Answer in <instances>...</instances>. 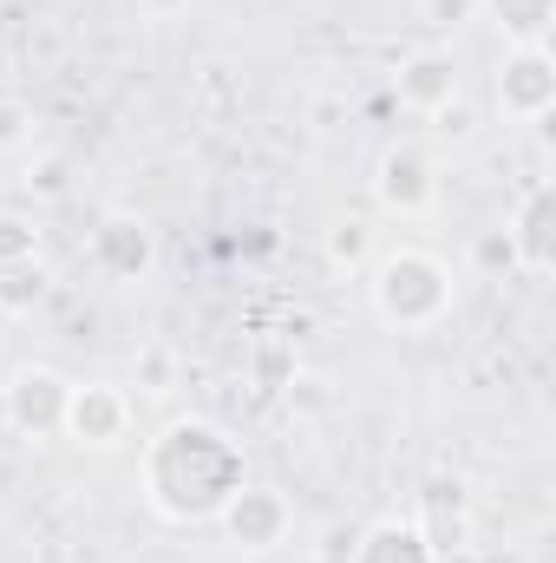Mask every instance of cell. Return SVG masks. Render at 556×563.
Returning <instances> with one entry per match:
<instances>
[{"label":"cell","instance_id":"10","mask_svg":"<svg viewBox=\"0 0 556 563\" xmlns=\"http://www.w3.org/2000/svg\"><path fill=\"white\" fill-rule=\"evenodd\" d=\"M393 92H400V106H407V112H419V119L445 112V106L458 99V59H452L445 46H419V53H407V59H400Z\"/></svg>","mask_w":556,"mask_h":563},{"label":"cell","instance_id":"26","mask_svg":"<svg viewBox=\"0 0 556 563\" xmlns=\"http://www.w3.org/2000/svg\"><path fill=\"white\" fill-rule=\"evenodd\" d=\"M504 563H524V558H504Z\"/></svg>","mask_w":556,"mask_h":563},{"label":"cell","instance_id":"6","mask_svg":"<svg viewBox=\"0 0 556 563\" xmlns=\"http://www.w3.org/2000/svg\"><path fill=\"white\" fill-rule=\"evenodd\" d=\"M92 269L105 282H144L157 269V230L144 223L138 210H105L92 223V243H86Z\"/></svg>","mask_w":556,"mask_h":563},{"label":"cell","instance_id":"15","mask_svg":"<svg viewBox=\"0 0 556 563\" xmlns=\"http://www.w3.org/2000/svg\"><path fill=\"white\" fill-rule=\"evenodd\" d=\"M321 256H327V269L354 276V269H367V263H374V230H367L360 217H341V223H327V230H321Z\"/></svg>","mask_w":556,"mask_h":563},{"label":"cell","instance_id":"17","mask_svg":"<svg viewBox=\"0 0 556 563\" xmlns=\"http://www.w3.org/2000/svg\"><path fill=\"white\" fill-rule=\"evenodd\" d=\"M471 269H478V276H511V269H518L511 236H504V230H485V236L471 243Z\"/></svg>","mask_w":556,"mask_h":563},{"label":"cell","instance_id":"21","mask_svg":"<svg viewBox=\"0 0 556 563\" xmlns=\"http://www.w3.org/2000/svg\"><path fill=\"white\" fill-rule=\"evenodd\" d=\"M170 367H177V361H170L164 347H144V361H138V387H144V394H164V387H170Z\"/></svg>","mask_w":556,"mask_h":563},{"label":"cell","instance_id":"11","mask_svg":"<svg viewBox=\"0 0 556 563\" xmlns=\"http://www.w3.org/2000/svg\"><path fill=\"white\" fill-rule=\"evenodd\" d=\"M413 525L425 531V544H432V551L465 544V531H471V492H465L458 478H425V485H419Z\"/></svg>","mask_w":556,"mask_h":563},{"label":"cell","instance_id":"5","mask_svg":"<svg viewBox=\"0 0 556 563\" xmlns=\"http://www.w3.org/2000/svg\"><path fill=\"white\" fill-rule=\"evenodd\" d=\"M66 400H73V380H66L59 367H20V374L7 380L0 413H7V426H13L26 445H40V439H59Z\"/></svg>","mask_w":556,"mask_h":563},{"label":"cell","instance_id":"4","mask_svg":"<svg viewBox=\"0 0 556 563\" xmlns=\"http://www.w3.org/2000/svg\"><path fill=\"white\" fill-rule=\"evenodd\" d=\"M491 99L511 125H544L556 106V59L551 46H504L498 59V79H491Z\"/></svg>","mask_w":556,"mask_h":563},{"label":"cell","instance_id":"23","mask_svg":"<svg viewBox=\"0 0 556 563\" xmlns=\"http://www.w3.org/2000/svg\"><path fill=\"white\" fill-rule=\"evenodd\" d=\"M144 13H151V20H177V13H184V7H190V0H138Z\"/></svg>","mask_w":556,"mask_h":563},{"label":"cell","instance_id":"3","mask_svg":"<svg viewBox=\"0 0 556 563\" xmlns=\"http://www.w3.org/2000/svg\"><path fill=\"white\" fill-rule=\"evenodd\" d=\"M216 531H223V544L236 551V558H269L288 544V531H294V505L281 498L276 485H243L223 511H216Z\"/></svg>","mask_w":556,"mask_h":563},{"label":"cell","instance_id":"22","mask_svg":"<svg viewBox=\"0 0 556 563\" xmlns=\"http://www.w3.org/2000/svg\"><path fill=\"white\" fill-rule=\"evenodd\" d=\"M432 119H438V132H445V139H471V112H465V106H458V99H452V106H445V112H432Z\"/></svg>","mask_w":556,"mask_h":563},{"label":"cell","instance_id":"7","mask_svg":"<svg viewBox=\"0 0 556 563\" xmlns=\"http://www.w3.org/2000/svg\"><path fill=\"white\" fill-rule=\"evenodd\" d=\"M374 203H380L387 217H400V223H419V217L438 203V164H432V151L393 144V151L374 164Z\"/></svg>","mask_w":556,"mask_h":563},{"label":"cell","instance_id":"8","mask_svg":"<svg viewBox=\"0 0 556 563\" xmlns=\"http://www.w3.org/2000/svg\"><path fill=\"white\" fill-rule=\"evenodd\" d=\"M59 439H73V445H92V452H119V445L132 439V394H125V387H105V380H86V387H73Z\"/></svg>","mask_w":556,"mask_h":563},{"label":"cell","instance_id":"19","mask_svg":"<svg viewBox=\"0 0 556 563\" xmlns=\"http://www.w3.org/2000/svg\"><path fill=\"white\" fill-rule=\"evenodd\" d=\"M419 13H425V26H438V33H452V26H465V20H478V0H419Z\"/></svg>","mask_w":556,"mask_h":563},{"label":"cell","instance_id":"1","mask_svg":"<svg viewBox=\"0 0 556 563\" xmlns=\"http://www.w3.org/2000/svg\"><path fill=\"white\" fill-rule=\"evenodd\" d=\"M138 485H144V505L164 525H216V511L249 485L243 439L230 426L203 420V413L157 426L144 439Z\"/></svg>","mask_w":556,"mask_h":563},{"label":"cell","instance_id":"14","mask_svg":"<svg viewBox=\"0 0 556 563\" xmlns=\"http://www.w3.org/2000/svg\"><path fill=\"white\" fill-rule=\"evenodd\" d=\"M46 301H53V269H46L40 256L0 269V321H33Z\"/></svg>","mask_w":556,"mask_h":563},{"label":"cell","instance_id":"9","mask_svg":"<svg viewBox=\"0 0 556 563\" xmlns=\"http://www.w3.org/2000/svg\"><path fill=\"white\" fill-rule=\"evenodd\" d=\"M504 236H511V256H518L524 276H551L556 269V184L551 177L524 184V197H518Z\"/></svg>","mask_w":556,"mask_h":563},{"label":"cell","instance_id":"16","mask_svg":"<svg viewBox=\"0 0 556 563\" xmlns=\"http://www.w3.org/2000/svg\"><path fill=\"white\" fill-rule=\"evenodd\" d=\"M40 256V223L20 210H0V269L7 263H33Z\"/></svg>","mask_w":556,"mask_h":563},{"label":"cell","instance_id":"24","mask_svg":"<svg viewBox=\"0 0 556 563\" xmlns=\"http://www.w3.org/2000/svg\"><path fill=\"white\" fill-rule=\"evenodd\" d=\"M432 563H485L471 544H452V551H432Z\"/></svg>","mask_w":556,"mask_h":563},{"label":"cell","instance_id":"20","mask_svg":"<svg viewBox=\"0 0 556 563\" xmlns=\"http://www.w3.org/2000/svg\"><path fill=\"white\" fill-rule=\"evenodd\" d=\"M26 190H33V197H66V157H40V164L26 170Z\"/></svg>","mask_w":556,"mask_h":563},{"label":"cell","instance_id":"2","mask_svg":"<svg viewBox=\"0 0 556 563\" xmlns=\"http://www.w3.org/2000/svg\"><path fill=\"white\" fill-rule=\"evenodd\" d=\"M452 301H458V282H452V269H445L432 250L400 243V250L374 256V314H380L387 328L425 334V328H438V321L452 314Z\"/></svg>","mask_w":556,"mask_h":563},{"label":"cell","instance_id":"18","mask_svg":"<svg viewBox=\"0 0 556 563\" xmlns=\"http://www.w3.org/2000/svg\"><path fill=\"white\" fill-rule=\"evenodd\" d=\"M26 144H33V106L0 99V151H26Z\"/></svg>","mask_w":556,"mask_h":563},{"label":"cell","instance_id":"25","mask_svg":"<svg viewBox=\"0 0 556 563\" xmlns=\"http://www.w3.org/2000/svg\"><path fill=\"white\" fill-rule=\"evenodd\" d=\"M263 374H269V380H281V374H288V361H281V347H269V354H263Z\"/></svg>","mask_w":556,"mask_h":563},{"label":"cell","instance_id":"12","mask_svg":"<svg viewBox=\"0 0 556 563\" xmlns=\"http://www.w3.org/2000/svg\"><path fill=\"white\" fill-rule=\"evenodd\" d=\"M341 563H432V544H425V531L413 518H380L360 538H347Z\"/></svg>","mask_w":556,"mask_h":563},{"label":"cell","instance_id":"13","mask_svg":"<svg viewBox=\"0 0 556 563\" xmlns=\"http://www.w3.org/2000/svg\"><path fill=\"white\" fill-rule=\"evenodd\" d=\"M478 13L504 33V46H544L556 26V0H478Z\"/></svg>","mask_w":556,"mask_h":563}]
</instances>
